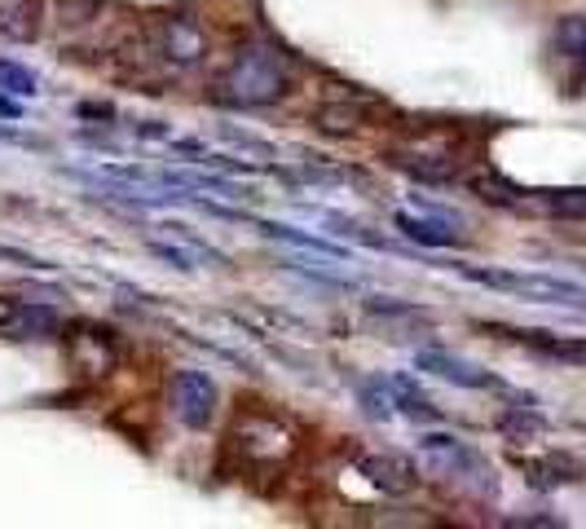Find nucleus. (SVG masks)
<instances>
[{"instance_id": "1", "label": "nucleus", "mask_w": 586, "mask_h": 529, "mask_svg": "<svg viewBox=\"0 0 586 529\" xmlns=\"http://www.w3.org/2000/svg\"><path fill=\"white\" fill-rule=\"evenodd\" d=\"M292 57L274 44V40H252L234 53V62L221 75V102L243 106V110H261L274 106L292 93Z\"/></svg>"}, {"instance_id": "2", "label": "nucleus", "mask_w": 586, "mask_h": 529, "mask_svg": "<svg viewBox=\"0 0 586 529\" xmlns=\"http://www.w3.org/2000/svg\"><path fill=\"white\" fill-rule=\"evenodd\" d=\"M419 459H423V468L437 482L454 486L459 495L490 499L499 490V477H494L490 459L477 446H468L463 437H454V433H423L419 437Z\"/></svg>"}, {"instance_id": "3", "label": "nucleus", "mask_w": 586, "mask_h": 529, "mask_svg": "<svg viewBox=\"0 0 586 529\" xmlns=\"http://www.w3.org/2000/svg\"><path fill=\"white\" fill-rule=\"evenodd\" d=\"M459 278L516 296L525 305H556V309H586V287L561 274H530V269H485V265H454Z\"/></svg>"}, {"instance_id": "4", "label": "nucleus", "mask_w": 586, "mask_h": 529, "mask_svg": "<svg viewBox=\"0 0 586 529\" xmlns=\"http://www.w3.org/2000/svg\"><path fill=\"white\" fill-rule=\"evenodd\" d=\"M230 446L243 455L248 468H283V464L295 455L300 442H295V429L287 424V420L252 411V415H243V420L234 424Z\"/></svg>"}, {"instance_id": "5", "label": "nucleus", "mask_w": 586, "mask_h": 529, "mask_svg": "<svg viewBox=\"0 0 586 529\" xmlns=\"http://www.w3.org/2000/svg\"><path fill=\"white\" fill-rule=\"evenodd\" d=\"M164 230H168V239L150 234V239H146V247H150V256H159L168 269H177V274L226 269V252H217L212 243H203L190 225H164Z\"/></svg>"}, {"instance_id": "6", "label": "nucleus", "mask_w": 586, "mask_h": 529, "mask_svg": "<svg viewBox=\"0 0 586 529\" xmlns=\"http://www.w3.org/2000/svg\"><path fill=\"white\" fill-rule=\"evenodd\" d=\"M415 203H419V212H406V208L393 212V225L410 243H419V247H454V243H463V216L459 212L423 203V199H415Z\"/></svg>"}, {"instance_id": "7", "label": "nucleus", "mask_w": 586, "mask_h": 529, "mask_svg": "<svg viewBox=\"0 0 586 529\" xmlns=\"http://www.w3.org/2000/svg\"><path fill=\"white\" fill-rule=\"evenodd\" d=\"M217 380L208 371H177L172 375V415L186 429H208L217 420Z\"/></svg>"}, {"instance_id": "8", "label": "nucleus", "mask_w": 586, "mask_h": 529, "mask_svg": "<svg viewBox=\"0 0 586 529\" xmlns=\"http://www.w3.org/2000/svg\"><path fill=\"white\" fill-rule=\"evenodd\" d=\"M415 367L428 371V375H437V380H446V384H459V389H477V393L499 389V380L485 367H477V362H468V358H459V353H450L441 345L415 349Z\"/></svg>"}, {"instance_id": "9", "label": "nucleus", "mask_w": 586, "mask_h": 529, "mask_svg": "<svg viewBox=\"0 0 586 529\" xmlns=\"http://www.w3.org/2000/svg\"><path fill=\"white\" fill-rule=\"evenodd\" d=\"M66 353H71L75 371H84V375H106V371H115V362H119L115 336H111L106 327H93V322H75V327H71Z\"/></svg>"}, {"instance_id": "10", "label": "nucleus", "mask_w": 586, "mask_h": 529, "mask_svg": "<svg viewBox=\"0 0 586 529\" xmlns=\"http://www.w3.org/2000/svg\"><path fill=\"white\" fill-rule=\"evenodd\" d=\"M366 318L379 322L393 340H406V336H419L432 327V314L419 309V305H406V300H393V296H370L366 300Z\"/></svg>"}, {"instance_id": "11", "label": "nucleus", "mask_w": 586, "mask_h": 529, "mask_svg": "<svg viewBox=\"0 0 586 529\" xmlns=\"http://www.w3.org/2000/svg\"><path fill=\"white\" fill-rule=\"evenodd\" d=\"M357 473H362L375 490H384V495H410V490L419 486L415 464L401 459V455H393V451H384V455H362V459H357Z\"/></svg>"}, {"instance_id": "12", "label": "nucleus", "mask_w": 586, "mask_h": 529, "mask_svg": "<svg viewBox=\"0 0 586 529\" xmlns=\"http://www.w3.org/2000/svg\"><path fill=\"white\" fill-rule=\"evenodd\" d=\"M159 53L172 66H199L203 53H208V35L199 31L195 18H168L164 31H159Z\"/></svg>"}, {"instance_id": "13", "label": "nucleus", "mask_w": 586, "mask_h": 529, "mask_svg": "<svg viewBox=\"0 0 586 529\" xmlns=\"http://www.w3.org/2000/svg\"><path fill=\"white\" fill-rule=\"evenodd\" d=\"M507 340H516L521 349L547 358V362H561V367H586V340H574V336H552V331H507L499 327Z\"/></svg>"}, {"instance_id": "14", "label": "nucleus", "mask_w": 586, "mask_h": 529, "mask_svg": "<svg viewBox=\"0 0 586 529\" xmlns=\"http://www.w3.org/2000/svg\"><path fill=\"white\" fill-rule=\"evenodd\" d=\"M516 208L561 216V221H586V186H574V190H521Z\"/></svg>"}, {"instance_id": "15", "label": "nucleus", "mask_w": 586, "mask_h": 529, "mask_svg": "<svg viewBox=\"0 0 586 529\" xmlns=\"http://www.w3.org/2000/svg\"><path fill=\"white\" fill-rule=\"evenodd\" d=\"M261 225V234L265 239H274V243H287L295 252H304V256H331V261H348V247H339V243H331V239H322V234H308V230H295L287 221H257Z\"/></svg>"}, {"instance_id": "16", "label": "nucleus", "mask_w": 586, "mask_h": 529, "mask_svg": "<svg viewBox=\"0 0 586 529\" xmlns=\"http://www.w3.org/2000/svg\"><path fill=\"white\" fill-rule=\"evenodd\" d=\"M384 384H388V398H393V406H397L401 415H410V420H419V424H437V420H441L437 402H432L410 375H384Z\"/></svg>"}, {"instance_id": "17", "label": "nucleus", "mask_w": 586, "mask_h": 529, "mask_svg": "<svg viewBox=\"0 0 586 529\" xmlns=\"http://www.w3.org/2000/svg\"><path fill=\"white\" fill-rule=\"evenodd\" d=\"M0 35L13 44L35 40V0H0Z\"/></svg>"}, {"instance_id": "18", "label": "nucleus", "mask_w": 586, "mask_h": 529, "mask_svg": "<svg viewBox=\"0 0 586 529\" xmlns=\"http://www.w3.org/2000/svg\"><path fill=\"white\" fill-rule=\"evenodd\" d=\"M313 124L322 133H331V137H348V133H357L366 124V110L362 106H335V102H326V106L313 110Z\"/></svg>"}, {"instance_id": "19", "label": "nucleus", "mask_w": 586, "mask_h": 529, "mask_svg": "<svg viewBox=\"0 0 586 529\" xmlns=\"http://www.w3.org/2000/svg\"><path fill=\"white\" fill-rule=\"evenodd\" d=\"M53 331H57V318L44 305H22L18 318H13V327H9L13 340H49Z\"/></svg>"}, {"instance_id": "20", "label": "nucleus", "mask_w": 586, "mask_h": 529, "mask_svg": "<svg viewBox=\"0 0 586 529\" xmlns=\"http://www.w3.org/2000/svg\"><path fill=\"white\" fill-rule=\"evenodd\" d=\"M556 53L586 66V13H574V18H565L556 27Z\"/></svg>"}, {"instance_id": "21", "label": "nucleus", "mask_w": 586, "mask_h": 529, "mask_svg": "<svg viewBox=\"0 0 586 529\" xmlns=\"http://www.w3.org/2000/svg\"><path fill=\"white\" fill-rule=\"evenodd\" d=\"M357 402L366 406V415H370V420H393V415H397V406H393V398H388L384 375H379V380H370V384H357Z\"/></svg>"}, {"instance_id": "22", "label": "nucleus", "mask_w": 586, "mask_h": 529, "mask_svg": "<svg viewBox=\"0 0 586 529\" xmlns=\"http://www.w3.org/2000/svg\"><path fill=\"white\" fill-rule=\"evenodd\" d=\"M530 482L534 486H565V482H574L578 477V464L574 459H561V455H552V459H543V464H530Z\"/></svg>"}, {"instance_id": "23", "label": "nucleus", "mask_w": 586, "mask_h": 529, "mask_svg": "<svg viewBox=\"0 0 586 529\" xmlns=\"http://www.w3.org/2000/svg\"><path fill=\"white\" fill-rule=\"evenodd\" d=\"M0 88H4V93H13V97H35V93H40V80H35L27 66H18V62H4V57H0Z\"/></svg>"}, {"instance_id": "24", "label": "nucleus", "mask_w": 586, "mask_h": 529, "mask_svg": "<svg viewBox=\"0 0 586 529\" xmlns=\"http://www.w3.org/2000/svg\"><path fill=\"white\" fill-rule=\"evenodd\" d=\"M0 261H4V265H18V269H49L40 256H31V252H22V247H9V243H0Z\"/></svg>"}, {"instance_id": "25", "label": "nucleus", "mask_w": 586, "mask_h": 529, "mask_svg": "<svg viewBox=\"0 0 586 529\" xmlns=\"http://www.w3.org/2000/svg\"><path fill=\"white\" fill-rule=\"evenodd\" d=\"M221 137H226L230 146H239V150H252V155H274V150H270V141H261V137H252V133H234V128H226Z\"/></svg>"}, {"instance_id": "26", "label": "nucleus", "mask_w": 586, "mask_h": 529, "mask_svg": "<svg viewBox=\"0 0 586 529\" xmlns=\"http://www.w3.org/2000/svg\"><path fill=\"white\" fill-rule=\"evenodd\" d=\"M18 300H9V296H0V336H9V327H13V318H18Z\"/></svg>"}]
</instances>
